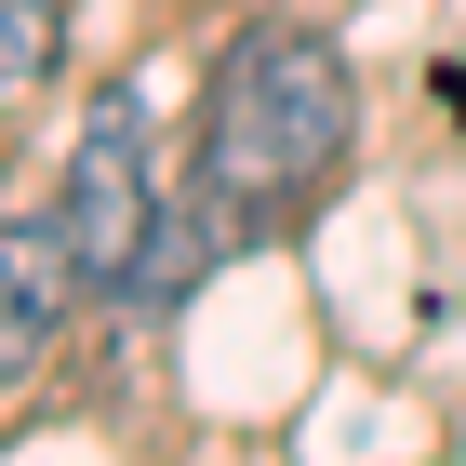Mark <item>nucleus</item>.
Listing matches in <instances>:
<instances>
[{
	"label": "nucleus",
	"instance_id": "1",
	"mask_svg": "<svg viewBox=\"0 0 466 466\" xmlns=\"http://www.w3.org/2000/svg\"><path fill=\"white\" fill-rule=\"evenodd\" d=\"M347 147H360L347 54L320 27H240V54L200 94V200L227 227H293L347 174Z\"/></svg>",
	"mask_w": 466,
	"mask_h": 466
},
{
	"label": "nucleus",
	"instance_id": "2",
	"mask_svg": "<svg viewBox=\"0 0 466 466\" xmlns=\"http://www.w3.org/2000/svg\"><path fill=\"white\" fill-rule=\"evenodd\" d=\"M54 214H67L94 293H134V280L160 293V240H174V214H160V147H147V107H134V94H94Z\"/></svg>",
	"mask_w": 466,
	"mask_h": 466
},
{
	"label": "nucleus",
	"instance_id": "4",
	"mask_svg": "<svg viewBox=\"0 0 466 466\" xmlns=\"http://www.w3.org/2000/svg\"><path fill=\"white\" fill-rule=\"evenodd\" d=\"M54 27H67V0H0V94L54 67Z\"/></svg>",
	"mask_w": 466,
	"mask_h": 466
},
{
	"label": "nucleus",
	"instance_id": "3",
	"mask_svg": "<svg viewBox=\"0 0 466 466\" xmlns=\"http://www.w3.org/2000/svg\"><path fill=\"white\" fill-rule=\"evenodd\" d=\"M80 293H94V267H80L67 214H0V387H27L67 347Z\"/></svg>",
	"mask_w": 466,
	"mask_h": 466
}]
</instances>
